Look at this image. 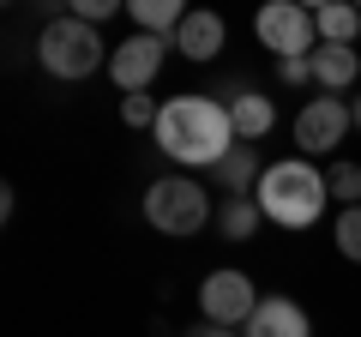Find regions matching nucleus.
Here are the masks:
<instances>
[{"label":"nucleus","mask_w":361,"mask_h":337,"mask_svg":"<svg viewBox=\"0 0 361 337\" xmlns=\"http://www.w3.org/2000/svg\"><path fill=\"white\" fill-rule=\"evenodd\" d=\"M157 151L175 157L180 168H217L223 157L235 151V121H229V103L217 97H169L163 115L151 127Z\"/></svg>","instance_id":"1"},{"label":"nucleus","mask_w":361,"mask_h":337,"mask_svg":"<svg viewBox=\"0 0 361 337\" xmlns=\"http://www.w3.org/2000/svg\"><path fill=\"white\" fill-rule=\"evenodd\" d=\"M253 199L265 211V223H277V229H313L325 217V199L331 193H325V175L307 157H283V163H271L259 175Z\"/></svg>","instance_id":"2"},{"label":"nucleus","mask_w":361,"mask_h":337,"mask_svg":"<svg viewBox=\"0 0 361 337\" xmlns=\"http://www.w3.org/2000/svg\"><path fill=\"white\" fill-rule=\"evenodd\" d=\"M109 54L115 49L97 37V25H85V18H73V13L49 18L42 37H37V61L49 66L54 78H90L97 66H109Z\"/></svg>","instance_id":"3"},{"label":"nucleus","mask_w":361,"mask_h":337,"mask_svg":"<svg viewBox=\"0 0 361 337\" xmlns=\"http://www.w3.org/2000/svg\"><path fill=\"white\" fill-rule=\"evenodd\" d=\"M145 223L175 235V241H187V235H199L211 223V193L193 175H163V181L145 187Z\"/></svg>","instance_id":"4"},{"label":"nucleus","mask_w":361,"mask_h":337,"mask_svg":"<svg viewBox=\"0 0 361 337\" xmlns=\"http://www.w3.org/2000/svg\"><path fill=\"white\" fill-rule=\"evenodd\" d=\"M253 30H259V42H265L277 61H307V54L319 49L313 6H295V0H271V6H259Z\"/></svg>","instance_id":"5"},{"label":"nucleus","mask_w":361,"mask_h":337,"mask_svg":"<svg viewBox=\"0 0 361 337\" xmlns=\"http://www.w3.org/2000/svg\"><path fill=\"white\" fill-rule=\"evenodd\" d=\"M259 301L265 295H253V277L247 271H211L205 289H199V313H205L211 325H223V331H247V319L259 313Z\"/></svg>","instance_id":"6"},{"label":"nucleus","mask_w":361,"mask_h":337,"mask_svg":"<svg viewBox=\"0 0 361 337\" xmlns=\"http://www.w3.org/2000/svg\"><path fill=\"white\" fill-rule=\"evenodd\" d=\"M349 127H355V115H349L343 97H307L295 115V145H301V157H325L343 145Z\"/></svg>","instance_id":"7"},{"label":"nucleus","mask_w":361,"mask_h":337,"mask_svg":"<svg viewBox=\"0 0 361 337\" xmlns=\"http://www.w3.org/2000/svg\"><path fill=\"white\" fill-rule=\"evenodd\" d=\"M169 61V37H145V30H133L127 42H115V54H109V78L121 85V97L145 91L157 73H163Z\"/></svg>","instance_id":"8"},{"label":"nucleus","mask_w":361,"mask_h":337,"mask_svg":"<svg viewBox=\"0 0 361 337\" xmlns=\"http://www.w3.org/2000/svg\"><path fill=\"white\" fill-rule=\"evenodd\" d=\"M223 42H229V25H223V13H211V6H199V13L180 18V30L169 37V49H180L187 61H217Z\"/></svg>","instance_id":"9"},{"label":"nucleus","mask_w":361,"mask_h":337,"mask_svg":"<svg viewBox=\"0 0 361 337\" xmlns=\"http://www.w3.org/2000/svg\"><path fill=\"white\" fill-rule=\"evenodd\" d=\"M247 337H313V325H307V313H301L289 295H265L259 313L247 319Z\"/></svg>","instance_id":"10"},{"label":"nucleus","mask_w":361,"mask_h":337,"mask_svg":"<svg viewBox=\"0 0 361 337\" xmlns=\"http://www.w3.org/2000/svg\"><path fill=\"white\" fill-rule=\"evenodd\" d=\"M229 121H235V139H265V133H271V121H277V103L241 85V91L229 97Z\"/></svg>","instance_id":"11"},{"label":"nucleus","mask_w":361,"mask_h":337,"mask_svg":"<svg viewBox=\"0 0 361 337\" xmlns=\"http://www.w3.org/2000/svg\"><path fill=\"white\" fill-rule=\"evenodd\" d=\"M313 30H319V42H325V49H355L361 6H343V0H325V6H313Z\"/></svg>","instance_id":"12"},{"label":"nucleus","mask_w":361,"mask_h":337,"mask_svg":"<svg viewBox=\"0 0 361 337\" xmlns=\"http://www.w3.org/2000/svg\"><path fill=\"white\" fill-rule=\"evenodd\" d=\"M355 78H361V54L355 49H313V85H319L325 97L349 91Z\"/></svg>","instance_id":"13"},{"label":"nucleus","mask_w":361,"mask_h":337,"mask_svg":"<svg viewBox=\"0 0 361 337\" xmlns=\"http://www.w3.org/2000/svg\"><path fill=\"white\" fill-rule=\"evenodd\" d=\"M265 223V211H259V199L253 193H235V199H223V211H217V229H223V241H253V229Z\"/></svg>","instance_id":"14"},{"label":"nucleus","mask_w":361,"mask_h":337,"mask_svg":"<svg viewBox=\"0 0 361 337\" xmlns=\"http://www.w3.org/2000/svg\"><path fill=\"white\" fill-rule=\"evenodd\" d=\"M259 175H265V168H259V157H253V145H235L229 157H223L217 163V181H223V193H253L259 187Z\"/></svg>","instance_id":"15"},{"label":"nucleus","mask_w":361,"mask_h":337,"mask_svg":"<svg viewBox=\"0 0 361 337\" xmlns=\"http://www.w3.org/2000/svg\"><path fill=\"white\" fill-rule=\"evenodd\" d=\"M180 0H133V25L145 30V37H175L180 30Z\"/></svg>","instance_id":"16"},{"label":"nucleus","mask_w":361,"mask_h":337,"mask_svg":"<svg viewBox=\"0 0 361 337\" xmlns=\"http://www.w3.org/2000/svg\"><path fill=\"white\" fill-rule=\"evenodd\" d=\"M325 193L337 199V205H361V163H331L325 168Z\"/></svg>","instance_id":"17"},{"label":"nucleus","mask_w":361,"mask_h":337,"mask_svg":"<svg viewBox=\"0 0 361 337\" xmlns=\"http://www.w3.org/2000/svg\"><path fill=\"white\" fill-rule=\"evenodd\" d=\"M331 241H337V253H343V259H355V265H361V205L337 211V223H331Z\"/></svg>","instance_id":"18"},{"label":"nucleus","mask_w":361,"mask_h":337,"mask_svg":"<svg viewBox=\"0 0 361 337\" xmlns=\"http://www.w3.org/2000/svg\"><path fill=\"white\" fill-rule=\"evenodd\" d=\"M157 115H163V109H157V103H151V97H145V91L121 97V121H127L133 133H139V127H157Z\"/></svg>","instance_id":"19"},{"label":"nucleus","mask_w":361,"mask_h":337,"mask_svg":"<svg viewBox=\"0 0 361 337\" xmlns=\"http://www.w3.org/2000/svg\"><path fill=\"white\" fill-rule=\"evenodd\" d=\"M109 13H121V0H73V18H85V25H103Z\"/></svg>","instance_id":"20"},{"label":"nucleus","mask_w":361,"mask_h":337,"mask_svg":"<svg viewBox=\"0 0 361 337\" xmlns=\"http://www.w3.org/2000/svg\"><path fill=\"white\" fill-rule=\"evenodd\" d=\"M277 78L283 85H313V54L307 61H277Z\"/></svg>","instance_id":"21"},{"label":"nucleus","mask_w":361,"mask_h":337,"mask_svg":"<svg viewBox=\"0 0 361 337\" xmlns=\"http://www.w3.org/2000/svg\"><path fill=\"white\" fill-rule=\"evenodd\" d=\"M180 337H235V331H223V325H211V319H199L193 331H180Z\"/></svg>","instance_id":"22"},{"label":"nucleus","mask_w":361,"mask_h":337,"mask_svg":"<svg viewBox=\"0 0 361 337\" xmlns=\"http://www.w3.org/2000/svg\"><path fill=\"white\" fill-rule=\"evenodd\" d=\"M349 115H355V127H361V97H355V103H349Z\"/></svg>","instance_id":"23"},{"label":"nucleus","mask_w":361,"mask_h":337,"mask_svg":"<svg viewBox=\"0 0 361 337\" xmlns=\"http://www.w3.org/2000/svg\"><path fill=\"white\" fill-rule=\"evenodd\" d=\"M235 337H247V331H235Z\"/></svg>","instance_id":"24"}]
</instances>
